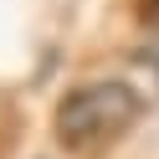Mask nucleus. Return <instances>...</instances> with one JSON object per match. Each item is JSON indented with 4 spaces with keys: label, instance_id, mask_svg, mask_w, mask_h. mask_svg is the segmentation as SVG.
Here are the masks:
<instances>
[{
    "label": "nucleus",
    "instance_id": "nucleus-1",
    "mask_svg": "<svg viewBox=\"0 0 159 159\" xmlns=\"http://www.w3.org/2000/svg\"><path fill=\"white\" fill-rule=\"evenodd\" d=\"M144 108H149V98L139 93L134 82L103 77V82L72 87V93L57 103L52 134H57V144L72 149V154H98V149H108L123 128H134Z\"/></svg>",
    "mask_w": 159,
    "mask_h": 159
},
{
    "label": "nucleus",
    "instance_id": "nucleus-2",
    "mask_svg": "<svg viewBox=\"0 0 159 159\" xmlns=\"http://www.w3.org/2000/svg\"><path fill=\"white\" fill-rule=\"evenodd\" d=\"M149 11H159V0H149Z\"/></svg>",
    "mask_w": 159,
    "mask_h": 159
}]
</instances>
